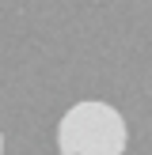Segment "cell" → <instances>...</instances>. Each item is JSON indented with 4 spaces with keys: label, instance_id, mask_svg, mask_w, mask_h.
<instances>
[{
    "label": "cell",
    "instance_id": "cell-1",
    "mask_svg": "<svg viewBox=\"0 0 152 155\" xmlns=\"http://www.w3.org/2000/svg\"><path fill=\"white\" fill-rule=\"evenodd\" d=\"M126 144V121L110 102H76L57 125L61 155H122Z\"/></svg>",
    "mask_w": 152,
    "mask_h": 155
},
{
    "label": "cell",
    "instance_id": "cell-2",
    "mask_svg": "<svg viewBox=\"0 0 152 155\" xmlns=\"http://www.w3.org/2000/svg\"><path fill=\"white\" fill-rule=\"evenodd\" d=\"M0 151H4V133H0Z\"/></svg>",
    "mask_w": 152,
    "mask_h": 155
}]
</instances>
